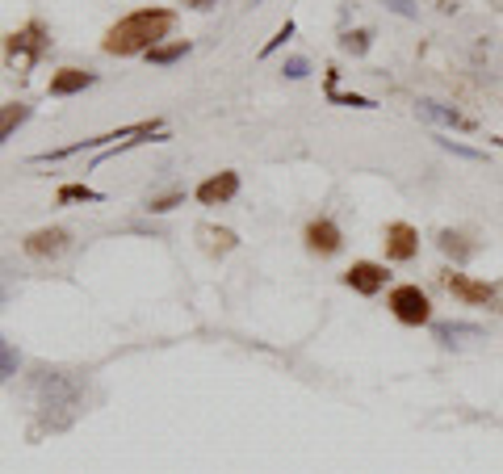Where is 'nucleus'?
<instances>
[{
  "mask_svg": "<svg viewBox=\"0 0 503 474\" xmlns=\"http://www.w3.org/2000/svg\"><path fill=\"white\" fill-rule=\"evenodd\" d=\"M382 244H386V260H415L420 257V231L411 227V223H386L382 231Z\"/></svg>",
  "mask_w": 503,
  "mask_h": 474,
  "instance_id": "423d86ee",
  "label": "nucleus"
},
{
  "mask_svg": "<svg viewBox=\"0 0 503 474\" xmlns=\"http://www.w3.org/2000/svg\"><path fill=\"white\" fill-rule=\"evenodd\" d=\"M432 336L445 344V349H457L466 341H483V323H432Z\"/></svg>",
  "mask_w": 503,
  "mask_h": 474,
  "instance_id": "f8f14e48",
  "label": "nucleus"
},
{
  "mask_svg": "<svg viewBox=\"0 0 503 474\" xmlns=\"http://www.w3.org/2000/svg\"><path fill=\"white\" fill-rule=\"evenodd\" d=\"M441 147L445 152H453V155H462V160H478V164L487 160L483 152H474V147H466V143H453V139H441Z\"/></svg>",
  "mask_w": 503,
  "mask_h": 474,
  "instance_id": "5701e85b",
  "label": "nucleus"
},
{
  "mask_svg": "<svg viewBox=\"0 0 503 474\" xmlns=\"http://www.w3.org/2000/svg\"><path fill=\"white\" fill-rule=\"evenodd\" d=\"M30 105L26 101H9V105H0V143H9L13 139V131H17V126H26L30 122Z\"/></svg>",
  "mask_w": 503,
  "mask_h": 474,
  "instance_id": "4468645a",
  "label": "nucleus"
},
{
  "mask_svg": "<svg viewBox=\"0 0 503 474\" xmlns=\"http://www.w3.org/2000/svg\"><path fill=\"white\" fill-rule=\"evenodd\" d=\"M17 365H21V353L13 349L5 336H0V382H9L13 374H17Z\"/></svg>",
  "mask_w": 503,
  "mask_h": 474,
  "instance_id": "f3484780",
  "label": "nucleus"
},
{
  "mask_svg": "<svg viewBox=\"0 0 503 474\" xmlns=\"http://www.w3.org/2000/svg\"><path fill=\"white\" fill-rule=\"evenodd\" d=\"M391 13H399V17H420V5L415 0H382Z\"/></svg>",
  "mask_w": 503,
  "mask_h": 474,
  "instance_id": "b1692460",
  "label": "nucleus"
},
{
  "mask_svg": "<svg viewBox=\"0 0 503 474\" xmlns=\"http://www.w3.org/2000/svg\"><path fill=\"white\" fill-rule=\"evenodd\" d=\"M181 202H185V194H168V197H155V202H147V210H152V215H168V210L181 206Z\"/></svg>",
  "mask_w": 503,
  "mask_h": 474,
  "instance_id": "4be33fe9",
  "label": "nucleus"
},
{
  "mask_svg": "<svg viewBox=\"0 0 503 474\" xmlns=\"http://www.w3.org/2000/svg\"><path fill=\"white\" fill-rule=\"evenodd\" d=\"M344 286L352 290V294H365V299H373V294H382L386 290V281H391V273H386V265H378V260H352L349 269H344Z\"/></svg>",
  "mask_w": 503,
  "mask_h": 474,
  "instance_id": "39448f33",
  "label": "nucleus"
},
{
  "mask_svg": "<svg viewBox=\"0 0 503 474\" xmlns=\"http://www.w3.org/2000/svg\"><path fill=\"white\" fill-rule=\"evenodd\" d=\"M236 194H239V173H218L197 185V202H202V206H223V202H231Z\"/></svg>",
  "mask_w": 503,
  "mask_h": 474,
  "instance_id": "9d476101",
  "label": "nucleus"
},
{
  "mask_svg": "<svg viewBox=\"0 0 503 474\" xmlns=\"http://www.w3.org/2000/svg\"><path fill=\"white\" fill-rule=\"evenodd\" d=\"M185 5H189V9H197V13H205V9H215L218 0H185Z\"/></svg>",
  "mask_w": 503,
  "mask_h": 474,
  "instance_id": "a878e982",
  "label": "nucleus"
},
{
  "mask_svg": "<svg viewBox=\"0 0 503 474\" xmlns=\"http://www.w3.org/2000/svg\"><path fill=\"white\" fill-rule=\"evenodd\" d=\"M185 55H189V42H185V38H176V42H160L155 51H147V59L160 63V68H168V63L185 59Z\"/></svg>",
  "mask_w": 503,
  "mask_h": 474,
  "instance_id": "dca6fc26",
  "label": "nucleus"
},
{
  "mask_svg": "<svg viewBox=\"0 0 503 474\" xmlns=\"http://www.w3.org/2000/svg\"><path fill=\"white\" fill-rule=\"evenodd\" d=\"M340 47H344L349 55H365V51L373 47V30H352V34H344V38H340Z\"/></svg>",
  "mask_w": 503,
  "mask_h": 474,
  "instance_id": "a211bd4d",
  "label": "nucleus"
},
{
  "mask_svg": "<svg viewBox=\"0 0 503 474\" xmlns=\"http://www.w3.org/2000/svg\"><path fill=\"white\" fill-rule=\"evenodd\" d=\"M281 72H286V80H307V76H310V63L302 59V55H294V59L281 63Z\"/></svg>",
  "mask_w": 503,
  "mask_h": 474,
  "instance_id": "aec40b11",
  "label": "nucleus"
},
{
  "mask_svg": "<svg viewBox=\"0 0 503 474\" xmlns=\"http://www.w3.org/2000/svg\"><path fill=\"white\" fill-rule=\"evenodd\" d=\"M59 202H101V194L89 185H63L59 189Z\"/></svg>",
  "mask_w": 503,
  "mask_h": 474,
  "instance_id": "6ab92c4d",
  "label": "nucleus"
},
{
  "mask_svg": "<svg viewBox=\"0 0 503 474\" xmlns=\"http://www.w3.org/2000/svg\"><path fill=\"white\" fill-rule=\"evenodd\" d=\"M328 97L336 105H352V110H373L370 97H357V93H336V89H328Z\"/></svg>",
  "mask_w": 503,
  "mask_h": 474,
  "instance_id": "412c9836",
  "label": "nucleus"
},
{
  "mask_svg": "<svg viewBox=\"0 0 503 474\" xmlns=\"http://www.w3.org/2000/svg\"><path fill=\"white\" fill-rule=\"evenodd\" d=\"M424 118H432V122H441V126H453V131H474V118L457 114L453 105H441V101H420L415 105Z\"/></svg>",
  "mask_w": 503,
  "mask_h": 474,
  "instance_id": "ddd939ff",
  "label": "nucleus"
},
{
  "mask_svg": "<svg viewBox=\"0 0 503 474\" xmlns=\"http://www.w3.org/2000/svg\"><path fill=\"white\" fill-rule=\"evenodd\" d=\"M89 84H97V72H89V68H59V72L51 76V97L84 93Z\"/></svg>",
  "mask_w": 503,
  "mask_h": 474,
  "instance_id": "9b49d317",
  "label": "nucleus"
},
{
  "mask_svg": "<svg viewBox=\"0 0 503 474\" xmlns=\"http://www.w3.org/2000/svg\"><path fill=\"white\" fill-rule=\"evenodd\" d=\"M436 248H441L445 257L457 260V265H466V260L474 257V244H466V236H457V231H441V236H436Z\"/></svg>",
  "mask_w": 503,
  "mask_h": 474,
  "instance_id": "2eb2a0df",
  "label": "nucleus"
},
{
  "mask_svg": "<svg viewBox=\"0 0 503 474\" xmlns=\"http://www.w3.org/2000/svg\"><path fill=\"white\" fill-rule=\"evenodd\" d=\"M386 307H391V315L399 323H407V328H424V323H432V302H428V294H424L420 286H394L391 299H386Z\"/></svg>",
  "mask_w": 503,
  "mask_h": 474,
  "instance_id": "20e7f679",
  "label": "nucleus"
},
{
  "mask_svg": "<svg viewBox=\"0 0 503 474\" xmlns=\"http://www.w3.org/2000/svg\"><path fill=\"white\" fill-rule=\"evenodd\" d=\"M47 51H51V34H47L42 21H30V26H21L17 34L5 38V59H9V68H17V72H30Z\"/></svg>",
  "mask_w": 503,
  "mask_h": 474,
  "instance_id": "7ed1b4c3",
  "label": "nucleus"
},
{
  "mask_svg": "<svg viewBox=\"0 0 503 474\" xmlns=\"http://www.w3.org/2000/svg\"><path fill=\"white\" fill-rule=\"evenodd\" d=\"M176 30L173 9H134L105 30V55H147Z\"/></svg>",
  "mask_w": 503,
  "mask_h": 474,
  "instance_id": "f257e3e1",
  "label": "nucleus"
},
{
  "mask_svg": "<svg viewBox=\"0 0 503 474\" xmlns=\"http://www.w3.org/2000/svg\"><path fill=\"white\" fill-rule=\"evenodd\" d=\"M72 244V236L63 227H42V231H34V236H26V257H34V260H47V257H59L63 248Z\"/></svg>",
  "mask_w": 503,
  "mask_h": 474,
  "instance_id": "1a4fd4ad",
  "label": "nucleus"
},
{
  "mask_svg": "<svg viewBox=\"0 0 503 474\" xmlns=\"http://www.w3.org/2000/svg\"><path fill=\"white\" fill-rule=\"evenodd\" d=\"M302 239H307V248L315 252V257H336L340 248H344V236H340V227L331 223V218H310L307 231H302Z\"/></svg>",
  "mask_w": 503,
  "mask_h": 474,
  "instance_id": "0eeeda50",
  "label": "nucleus"
},
{
  "mask_svg": "<svg viewBox=\"0 0 503 474\" xmlns=\"http://www.w3.org/2000/svg\"><path fill=\"white\" fill-rule=\"evenodd\" d=\"M289 34H294V21H286V26H281V30L273 34V38H268V47H265V51H260V55H273V51H278V47H281V42L289 38Z\"/></svg>",
  "mask_w": 503,
  "mask_h": 474,
  "instance_id": "393cba45",
  "label": "nucleus"
},
{
  "mask_svg": "<svg viewBox=\"0 0 503 474\" xmlns=\"http://www.w3.org/2000/svg\"><path fill=\"white\" fill-rule=\"evenodd\" d=\"M445 286H449V294L453 299H462V302H470V307H483V302H495V286H487V281H474V278H466V273H445Z\"/></svg>",
  "mask_w": 503,
  "mask_h": 474,
  "instance_id": "6e6552de",
  "label": "nucleus"
},
{
  "mask_svg": "<svg viewBox=\"0 0 503 474\" xmlns=\"http://www.w3.org/2000/svg\"><path fill=\"white\" fill-rule=\"evenodd\" d=\"M34 395H38L42 428H68L84 407V382L68 370H42L34 382Z\"/></svg>",
  "mask_w": 503,
  "mask_h": 474,
  "instance_id": "f03ea898",
  "label": "nucleus"
},
{
  "mask_svg": "<svg viewBox=\"0 0 503 474\" xmlns=\"http://www.w3.org/2000/svg\"><path fill=\"white\" fill-rule=\"evenodd\" d=\"M257 5H260V0H257Z\"/></svg>",
  "mask_w": 503,
  "mask_h": 474,
  "instance_id": "bb28decb",
  "label": "nucleus"
}]
</instances>
